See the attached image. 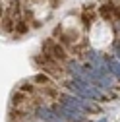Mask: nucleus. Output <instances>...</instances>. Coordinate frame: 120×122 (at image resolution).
<instances>
[{"label": "nucleus", "instance_id": "f257e3e1", "mask_svg": "<svg viewBox=\"0 0 120 122\" xmlns=\"http://www.w3.org/2000/svg\"><path fill=\"white\" fill-rule=\"evenodd\" d=\"M43 49H45V54H49V56L54 58V60H62V62H66V60H68L66 49L62 47V45L54 43L52 39H47V41H45V43H43Z\"/></svg>", "mask_w": 120, "mask_h": 122}, {"label": "nucleus", "instance_id": "39448f33", "mask_svg": "<svg viewBox=\"0 0 120 122\" xmlns=\"http://www.w3.org/2000/svg\"><path fill=\"white\" fill-rule=\"evenodd\" d=\"M14 31H16V33H25V31H27V23H25L23 20H18V21H16V27H14Z\"/></svg>", "mask_w": 120, "mask_h": 122}, {"label": "nucleus", "instance_id": "423d86ee", "mask_svg": "<svg viewBox=\"0 0 120 122\" xmlns=\"http://www.w3.org/2000/svg\"><path fill=\"white\" fill-rule=\"evenodd\" d=\"M2 12H4V8H2V4H0V18H2Z\"/></svg>", "mask_w": 120, "mask_h": 122}, {"label": "nucleus", "instance_id": "20e7f679", "mask_svg": "<svg viewBox=\"0 0 120 122\" xmlns=\"http://www.w3.org/2000/svg\"><path fill=\"white\" fill-rule=\"evenodd\" d=\"M93 20H95V14H93L91 10H85V12L81 14V21H83L85 25H91V23H93Z\"/></svg>", "mask_w": 120, "mask_h": 122}, {"label": "nucleus", "instance_id": "7ed1b4c3", "mask_svg": "<svg viewBox=\"0 0 120 122\" xmlns=\"http://www.w3.org/2000/svg\"><path fill=\"white\" fill-rule=\"evenodd\" d=\"M33 81L35 83H43L45 87H49L52 81H50V78H49V76L47 74H39V76H35V78H33Z\"/></svg>", "mask_w": 120, "mask_h": 122}, {"label": "nucleus", "instance_id": "f03ea898", "mask_svg": "<svg viewBox=\"0 0 120 122\" xmlns=\"http://www.w3.org/2000/svg\"><path fill=\"white\" fill-rule=\"evenodd\" d=\"M112 14H114V6H112V4H103V6H101V16H103L105 20H110Z\"/></svg>", "mask_w": 120, "mask_h": 122}]
</instances>
